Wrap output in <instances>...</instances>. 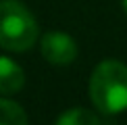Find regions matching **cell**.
Returning <instances> with one entry per match:
<instances>
[{
  "label": "cell",
  "mask_w": 127,
  "mask_h": 125,
  "mask_svg": "<svg viewBox=\"0 0 127 125\" xmlns=\"http://www.w3.org/2000/svg\"><path fill=\"white\" fill-rule=\"evenodd\" d=\"M90 98L104 115L127 108V67L119 61H102L90 79Z\"/></svg>",
  "instance_id": "1"
},
{
  "label": "cell",
  "mask_w": 127,
  "mask_h": 125,
  "mask_svg": "<svg viewBox=\"0 0 127 125\" xmlns=\"http://www.w3.org/2000/svg\"><path fill=\"white\" fill-rule=\"evenodd\" d=\"M38 40V23L19 0H0V46L25 52Z\"/></svg>",
  "instance_id": "2"
},
{
  "label": "cell",
  "mask_w": 127,
  "mask_h": 125,
  "mask_svg": "<svg viewBox=\"0 0 127 125\" xmlns=\"http://www.w3.org/2000/svg\"><path fill=\"white\" fill-rule=\"evenodd\" d=\"M40 48L44 59L52 65H69L77 56V44L65 31H48L42 38Z\"/></svg>",
  "instance_id": "3"
},
{
  "label": "cell",
  "mask_w": 127,
  "mask_h": 125,
  "mask_svg": "<svg viewBox=\"0 0 127 125\" xmlns=\"http://www.w3.org/2000/svg\"><path fill=\"white\" fill-rule=\"evenodd\" d=\"M25 75L15 61L0 56V94H15L23 88Z\"/></svg>",
  "instance_id": "4"
},
{
  "label": "cell",
  "mask_w": 127,
  "mask_h": 125,
  "mask_svg": "<svg viewBox=\"0 0 127 125\" xmlns=\"http://www.w3.org/2000/svg\"><path fill=\"white\" fill-rule=\"evenodd\" d=\"M0 125H27V115L17 102L0 98Z\"/></svg>",
  "instance_id": "5"
},
{
  "label": "cell",
  "mask_w": 127,
  "mask_h": 125,
  "mask_svg": "<svg viewBox=\"0 0 127 125\" xmlns=\"http://www.w3.org/2000/svg\"><path fill=\"white\" fill-rule=\"evenodd\" d=\"M56 125H100L98 117L86 108H71L56 119Z\"/></svg>",
  "instance_id": "6"
},
{
  "label": "cell",
  "mask_w": 127,
  "mask_h": 125,
  "mask_svg": "<svg viewBox=\"0 0 127 125\" xmlns=\"http://www.w3.org/2000/svg\"><path fill=\"white\" fill-rule=\"evenodd\" d=\"M123 8H125V10H127V0H123Z\"/></svg>",
  "instance_id": "7"
}]
</instances>
